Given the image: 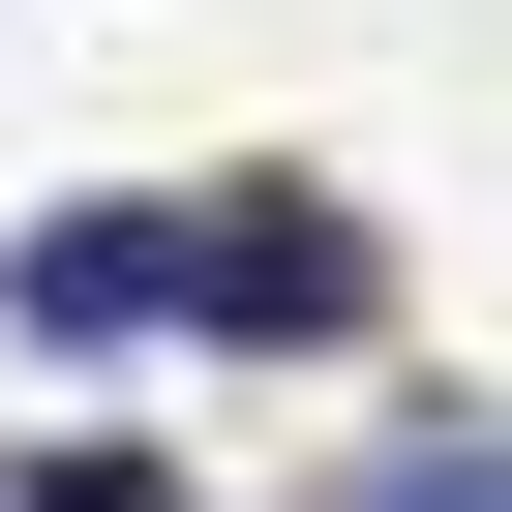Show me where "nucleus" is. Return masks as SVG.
<instances>
[{"label":"nucleus","instance_id":"2","mask_svg":"<svg viewBox=\"0 0 512 512\" xmlns=\"http://www.w3.org/2000/svg\"><path fill=\"white\" fill-rule=\"evenodd\" d=\"M0 302H31V362H151V332H181V211H31Z\"/></svg>","mask_w":512,"mask_h":512},{"label":"nucleus","instance_id":"1","mask_svg":"<svg viewBox=\"0 0 512 512\" xmlns=\"http://www.w3.org/2000/svg\"><path fill=\"white\" fill-rule=\"evenodd\" d=\"M362 302H392V272H362V211H332V181H211V211H181V332H241V362H332Z\"/></svg>","mask_w":512,"mask_h":512},{"label":"nucleus","instance_id":"3","mask_svg":"<svg viewBox=\"0 0 512 512\" xmlns=\"http://www.w3.org/2000/svg\"><path fill=\"white\" fill-rule=\"evenodd\" d=\"M0 512H181L151 452H31V482H0Z\"/></svg>","mask_w":512,"mask_h":512}]
</instances>
